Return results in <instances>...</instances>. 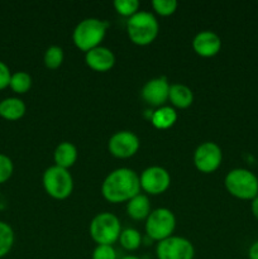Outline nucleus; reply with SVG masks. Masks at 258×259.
I'll return each instance as SVG.
<instances>
[{
	"label": "nucleus",
	"instance_id": "nucleus-22",
	"mask_svg": "<svg viewBox=\"0 0 258 259\" xmlns=\"http://www.w3.org/2000/svg\"><path fill=\"white\" fill-rule=\"evenodd\" d=\"M63 60H65V53L60 46H50L43 56L45 66L50 70H57L58 67H61Z\"/></svg>",
	"mask_w": 258,
	"mask_h": 259
},
{
	"label": "nucleus",
	"instance_id": "nucleus-16",
	"mask_svg": "<svg viewBox=\"0 0 258 259\" xmlns=\"http://www.w3.org/2000/svg\"><path fill=\"white\" fill-rule=\"evenodd\" d=\"M25 111H27V106L22 99L7 98L0 101V116L5 120H19L24 116Z\"/></svg>",
	"mask_w": 258,
	"mask_h": 259
},
{
	"label": "nucleus",
	"instance_id": "nucleus-8",
	"mask_svg": "<svg viewBox=\"0 0 258 259\" xmlns=\"http://www.w3.org/2000/svg\"><path fill=\"white\" fill-rule=\"evenodd\" d=\"M156 254L158 259H194L195 249L189 239L172 235L158 242Z\"/></svg>",
	"mask_w": 258,
	"mask_h": 259
},
{
	"label": "nucleus",
	"instance_id": "nucleus-5",
	"mask_svg": "<svg viewBox=\"0 0 258 259\" xmlns=\"http://www.w3.org/2000/svg\"><path fill=\"white\" fill-rule=\"evenodd\" d=\"M89 230L98 245H113L120 237V220L111 212H100L91 220Z\"/></svg>",
	"mask_w": 258,
	"mask_h": 259
},
{
	"label": "nucleus",
	"instance_id": "nucleus-25",
	"mask_svg": "<svg viewBox=\"0 0 258 259\" xmlns=\"http://www.w3.org/2000/svg\"><path fill=\"white\" fill-rule=\"evenodd\" d=\"M177 5L179 4L176 0H153L152 2L153 10L162 17H168L174 14L177 9Z\"/></svg>",
	"mask_w": 258,
	"mask_h": 259
},
{
	"label": "nucleus",
	"instance_id": "nucleus-9",
	"mask_svg": "<svg viewBox=\"0 0 258 259\" xmlns=\"http://www.w3.org/2000/svg\"><path fill=\"white\" fill-rule=\"evenodd\" d=\"M223 161V152L215 142H204L194 153L195 167L202 174H212L220 167Z\"/></svg>",
	"mask_w": 258,
	"mask_h": 259
},
{
	"label": "nucleus",
	"instance_id": "nucleus-20",
	"mask_svg": "<svg viewBox=\"0 0 258 259\" xmlns=\"http://www.w3.org/2000/svg\"><path fill=\"white\" fill-rule=\"evenodd\" d=\"M9 88L15 94L28 93L32 88V77H30L29 73L24 72V71H17V72L12 73Z\"/></svg>",
	"mask_w": 258,
	"mask_h": 259
},
{
	"label": "nucleus",
	"instance_id": "nucleus-12",
	"mask_svg": "<svg viewBox=\"0 0 258 259\" xmlns=\"http://www.w3.org/2000/svg\"><path fill=\"white\" fill-rule=\"evenodd\" d=\"M169 82L167 77L164 76H159V77L151 78L144 83L142 88L141 95L142 99L146 101L147 104L152 106H157L161 108L164 105L167 100H168L169 94Z\"/></svg>",
	"mask_w": 258,
	"mask_h": 259
},
{
	"label": "nucleus",
	"instance_id": "nucleus-6",
	"mask_svg": "<svg viewBox=\"0 0 258 259\" xmlns=\"http://www.w3.org/2000/svg\"><path fill=\"white\" fill-rule=\"evenodd\" d=\"M42 182L46 192L56 200H65L72 194L73 179L68 169L58 166L48 167L43 174Z\"/></svg>",
	"mask_w": 258,
	"mask_h": 259
},
{
	"label": "nucleus",
	"instance_id": "nucleus-23",
	"mask_svg": "<svg viewBox=\"0 0 258 259\" xmlns=\"http://www.w3.org/2000/svg\"><path fill=\"white\" fill-rule=\"evenodd\" d=\"M14 245V232L8 223L0 222V258L5 257Z\"/></svg>",
	"mask_w": 258,
	"mask_h": 259
},
{
	"label": "nucleus",
	"instance_id": "nucleus-13",
	"mask_svg": "<svg viewBox=\"0 0 258 259\" xmlns=\"http://www.w3.org/2000/svg\"><path fill=\"white\" fill-rule=\"evenodd\" d=\"M192 48L201 57H212L222 50V39L212 30H202L192 39Z\"/></svg>",
	"mask_w": 258,
	"mask_h": 259
},
{
	"label": "nucleus",
	"instance_id": "nucleus-27",
	"mask_svg": "<svg viewBox=\"0 0 258 259\" xmlns=\"http://www.w3.org/2000/svg\"><path fill=\"white\" fill-rule=\"evenodd\" d=\"M93 259H118L113 245H96L93 252Z\"/></svg>",
	"mask_w": 258,
	"mask_h": 259
},
{
	"label": "nucleus",
	"instance_id": "nucleus-31",
	"mask_svg": "<svg viewBox=\"0 0 258 259\" xmlns=\"http://www.w3.org/2000/svg\"><path fill=\"white\" fill-rule=\"evenodd\" d=\"M120 259H141V258L136 257V255H125V257H123V258H120Z\"/></svg>",
	"mask_w": 258,
	"mask_h": 259
},
{
	"label": "nucleus",
	"instance_id": "nucleus-11",
	"mask_svg": "<svg viewBox=\"0 0 258 259\" xmlns=\"http://www.w3.org/2000/svg\"><path fill=\"white\" fill-rule=\"evenodd\" d=\"M141 189L149 195H161L171 185V176L163 167L151 166L144 169L139 176Z\"/></svg>",
	"mask_w": 258,
	"mask_h": 259
},
{
	"label": "nucleus",
	"instance_id": "nucleus-7",
	"mask_svg": "<svg viewBox=\"0 0 258 259\" xmlns=\"http://www.w3.org/2000/svg\"><path fill=\"white\" fill-rule=\"evenodd\" d=\"M146 233L151 239L162 242L172 237L176 228V218L169 209L158 207L151 211L146 219Z\"/></svg>",
	"mask_w": 258,
	"mask_h": 259
},
{
	"label": "nucleus",
	"instance_id": "nucleus-30",
	"mask_svg": "<svg viewBox=\"0 0 258 259\" xmlns=\"http://www.w3.org/2000/svg\"><path fill=\"white\" fill-rule=\"evenodd\" d=\"M250 211H252L253 217L258 220V196L250 201Z\"/></svg>",
	"mask_w": 258,
	"mask_h": 259
},
{
	"label": "nucleus",
	"instance_id": "nucleus-26",
	"mask_svg": "<svg viewBox=\"0 0 258 259\" xmlns=\"http://www.w3.org/2000/svg\"><path fill=\"white\" fill-rule=\"evenodd\" d=\"M13 171H14V164L10 157L0 153V185L7 182L12 177Z\"/></svg>",
	"mask_w": 258,
	"mask_h": 259
},
{
	"label": "nucleus",
	"instance_id": "nucleus-2",
	"mask_svg": "<svg viewBox=\"0 0 258 259\" xmlns=\"http://www.w3.org/2000/svg\"><path fill=\"white\" fill-rule=\"evenodd\" d=\"M109 23L98 18H86L75 27L72 33L73 45L83 52L100 46L105 38Z\"/></svg>",
	"mask_w": 258,
	"mask_h": 259
},
{
	"label": "nucleus",
	"instance_id": "nucleus-3",
	"mask_svg": "<svg viewBox=\"0 0 258 259\" xmlns=\"http://www.w3.org/2000/svg\"><path fill=\"white\" fill-rule=\"evenodd\" d=\"M159 32V24L157 18L149 12L138 13L128 18L126 22V33L134 45L147 46L151 45L157 38Z\"/></svg>",
	"mask_w": 258,
	"mask_h": 259
},
{
	"label": "nucleus",
	"instance_id": "nucleus-14",
	"mask_svg": "<svg viewBox=\"0 0 258 259\" xmlns=\"http://www.w3.org/2000/svg\"><path fill=\"white\" fill-rule=\"evenodd\" d=\"M85 62L91 70L96 72H106L115 65V55L110 48L99 46L85 53Z\"/></svg>",
	"mask_w": 258,
	"mask_h": 259
},
{
	"label": "nucleus",
	"instance_id": "nucleus-18",
	"mask_svg": "<svg viewBox=\"0 0 258 259\" xmlns=\"http://www.w3.org/2000/svg\"><path fill=\"white\" fill-rule=\"evenodd\" d=\"M126 214L133 220H144L151 214V202L147 195L138 194L126 204Z\"/></svg>",
	"mask_w": 258,
	"mask_h": 259
},
{
	"label": "nucleus",
	"instance_id": "nucleus-28",
	"mask_svg": "<svg viewBox=\"0 0 258 259\" xmlns=\"http://www.w3.org/2000/svg\"><path fill=\"white\" fill-rule=\"evenodd\" d=\"M10 78H12L10 68L3 61H0V90H4L9 86Z\"/></svg>",
	"mask_w": 258,
	"mask_h": 259
},
{
	"label": "nucleus",
	"instance_id": "nucleus-21",
	"mask_svg": "<svg viewBox=\"0 0 258 259\" xmlns=\"http://www.w3.org/2000/svg\"><path fill=\"white\" fill-rule=\"evenodd\" d=\"M119 243L121 247L126 250H136L138 249L142 243L141 233L133 228H126L121 230L120 237H119Z\"/></svg>",
	"mask_w": 258,
	"mask_h": 259
},
{
	"label": "nucleus",
	"instance_id": "nucleus-10",
	"mask_svg": "<svg viewBox=\"0 0 258 259\" xmlns=\"http://www.w3.org/2000/svg\"><path fill=\"white\" fill-rule=\"evenodd\" d=\"M141 141L138 136L131 131H120L114 133L108 142L109 152L116 158H131L138 152Z\"/></svg>",
	"mask_w": 258,
	"mask_h": 259
},
{
	"label": "nucleus",
	"instance_id": "nucleus-29",
	"mask_svg": "<svg viewBox=\"0 0 258 259\" xmlns=\"http://www.w3.org/2000/svg\"><path fill=\"white\" fill-rule=\"evenodd\" d=\"M248 258L249 259H258V240L252 243V245L248 249Z\"/></svg>",
	"mask_w": 258,
	"mask_h": 259
},
{
	"label": "nucleus",
	"instance_id": "nucleus-1",
	"mask_svg": "<svg viewBox=\"0 0 258 259\" xmlns=\"http://www.w3.org/2000/svg\"><path fill=\"white\" fill-rule=\"evenodd\" d=\"M141 181L136 171L120 167L111 171L101 185V194L111 204L128 202L136 195L141 194Z\"/></svg>",
	"mask_w": 258,
	"mask_h": 259
},
{
	"label": "nucleus",
	"instance_id": "nucleus-15",
	"mask_svg": "<svg viewBox=\"0 0 258 259\" xmlns=\"http://www.w3.org/2000/svg\"><path fill=\"white\" fill-rule=\"evenodd\" d=\"M78 157L77 148L75 144L71 142H62L56 147L53 152V159H55V166L61 167V168L68 169L76 163Z\"/></svg>",
	"mask_w": 258,
	"mask_h": 259
},
{
	"label": "nucleus",
	"instance_id": "nucleus-19",
	"mask_svg": "<svg viewBox=\"0 0 258 259\" xmlns=\"http://www.w3.org/2000/svg\"><path fill=\"white\" fill-rule=\"evenodd\" d=\"M177 118H179L177 111L172 106L163 105L152 113L151 121L154 128L164 131V129H169L171 126H174L177 121Z\"/></svg>",
	"mask_w": 258,
	"mask_h": 259
},
{
	"label": "nucleus",
	"instance_id": "nucleus-24",
	"mask_svg": "<svg viewBox=\"0 0 258 259\" xmlns=\"http://www.w3.org/2000/svg\"><path fill=\"white\" fill-rule=\"evenodd\" d=\"M139 4L138 0H115L114 2V8H115L116 13L123 17H133L136 13L139 12Z\"/></svg>",
	"mask_w": 258,
	"mask_h": 259
},
{
	"label": "nucleus",
	"instance_id": "nucleus-4",
	"mask_svg": "<svg viewBox=\"0 0 258 259\" xmlns=\"http://www.w3.org/2000/svg\"><path fill=\"white\" fill-rule=\"evenodd\" d=\"M227 191L239 200H250L258 196V177L247 168H234L224 179Z\"/></svg>",
	"mask_w": 258,
	"mask_h": 259
},
{
	"label": "nucleus",
	"instance_id": "nucleus-17",
	"mask_svg": "<svg viewBox=\"0 0 258 259\" xmlns=\"http://www.w3.org/2000/svg\"><path fill=\"white\" fill-rule=\"evenodd\" d=\"M168 100L175 108L186 109L194 103V93L184 83H172L169 86Z\"/></svg>",
	"mask_w": 258,
	"mask_h": 259
}]
</instances>
